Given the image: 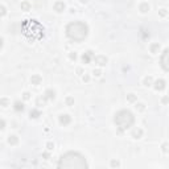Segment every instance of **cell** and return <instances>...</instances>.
Listing matches in <instances>:
<instances>
[{"label": "cell", "mask_w": 169, "mask_h": 169, "mask_svg": "<svg viewBox=\"0 0 169 169\" xmlns=\"http://www.w3.org/2000/svg\"><path fill=\"white\" fill-rule=\"evenodd\" d=\"M8 141H9V144H16L19 140H17V137H16V136H9Z\"/></svg>", "instance_id": "cell-13"}, {"label": "cell", "mask_w": 169, "mask_h": 169, "mask_svg": "<svg viewBox=\"0 0 169 169\" xmlns=\"http://www.w3.org/2000/svg\"><path fill=\"white\" fill-rule=\"evenodd\" d=\"M38 115H40V112H38V111H36V110L30 111V116H32V118H37Z\"/></svg>", "instance_id": "cell-16"}, {"label": "cell", "mask_w": 169, "mask_h": 169, "mask_svg": "<svg viewBox=\"0 0 169 169\" xmlns=\"http://www.w3.org/2000/svg\"><path fill=\"white\" fill-rule=\"evenodd\" d=\"M167 56H168V49H165L163 53V57H161V65H163L164 70H168V65H167Z\"/></svg>", "instance_id": "cell-5"}, {"label": "cell", "mask_w": 169, "mask_h": 169, "mask_svg": "<svg viewBox=\"0 0 169 169\" xmlns=\"http://www.w3.org/2000/svg\"><path fill=\"white\" fill-rule=\"evenodd\" d=\"M70 116H69V115H61L60 116V123L61 124H63V126H67L69 123H70Z\"/></svg>", "instance_id": "cell-6"}, {"label": "cell", "mask_w": 169, "mask_h": 169, "mask_svg": "<svg viewBox=\"0 0 169 169\" xmlns=\"http://www.w3.org/2000/svg\"><path fill=\"white\" fill-rule=\"evenodd\" d=\"M127 99H128L129 102H135V99H136V98H135V95H133V94H129L128 97H127Z\"/></svg>", "instance_id": "cell-18"}, {"label": "cell", "mask_w": 169, "mask_h": 169, "mask_svg": "<svg viewBox=\"0 0 169 169\" xmlns=\"http://www.w3.org/2000/svg\"><path fill=\"white\" fill-rule=\"evenodd\" d=\"M111 165H112V167H118L119 163H118V161H112V163H111Z\"/></svg>", "instance_id": "cell-24"}, {"label": "cell", "mask_w": 169, "mask_h": 169, "mask_svg": "<svg viewBox=\"0 0 169 169\" xmlns=\"http://www.w3.org/2000/svg\"><path fill=\"white\" fill-rule=\"evenodd\" d=\"M24 99H29V94H28V93L24 94Z\"/></svg>", "instance_id": "cell-27"}, {"label": "cell", "mask_w": 169, "mask_h": 169, "mask_svg": "<svg viewBox=\"0 0 169 169\" xmlns=\"http://www.w3.org/2000/svg\"><path fill=\"white\" fill-rule=\"evenodd\" d=\"M155 89H156V90H163V89H165V81H164V79L156 81V82H155Z\"/></svg>", "instance_id": "cell-7"}, {"label": "cell", "mask_w": 169, "mask_h": 169, "mask_svg": "<svg viewBox=\"0 0 169 169\" xmlns=\"http://www.w3.org/2000/svg\"><path fill=\"white\" fill-rule=\"evenodd\" d=\"M4 127H5V122L3 119H0V129H3Z\"/></svg>", "instance_id": "cell-22"}, {"label": "cell", "mask_w": 169, "mask_h": 169, "mask_svg": "<svg viewBox=\"0 0 169 169\" xmlns=\"http://www.w3.org/2000/svg\"><path fill=\"white\" fill-rule=\"evenodd\" d=\"M114 122L116 127L120 131H126V129L131 128L135 123V116L131 111L128 110H120L115 114V118H114Z\"/></svg>", "instance_id": "cell-3"}, {"label": "cell", "mask_w": 169, "mask_h": 169, "mask_svg": "<svg viewBox=\"0 0 169 169\" xmlns=\"http://www.w3.org/2000/svg\"><path fill=\"white\" fill-rule=\"evenodd\" d=\"M148 9H149L148 4H145V3H144V4H141V7H140V11H141V12H147Z\"/></svg>", "instance_id": "cell-14"}, {"label": "cell", "mask_w": 169, "mask_h": 169, "mask_svg": "<svg viewBox=\"0 0 169 169\" xmlns=\"http://www.w3.org/2000/svg\"><path fill=\"white\" fill-rule=\"evenodd\" d=\"M1 105H3V106L5 107L7 105H8V101H7V99H3V101H1Z\"/></svg>", "instance_id": "cell-23"}, {"label": "cell", "mask_w": 169, "mask_h": 169, "mask_svg": "<svg viewBox=\"0 0 169 169\" xmlns=\"http://www.w3.org/2000/svg\"><path fill=\"white\" fill-rule=\"evenodd\" d=\"M141 133H143V131H141V129H139V131H135V132H133V136H135V137H139V136H141Z\"/></svg>", "instance_id": "cell-20"}, {"label": "cell", "mask_w": 169, "mask_h": 169, "mask_svg": "<svg viewBox=\"0 0 169 169\" xmlns=\"http://www.w3.org/2000/svg\"><path fill=\"white\" fill-rule=\"evenodd\" d=\"M106 62H107V58H106V57H103V56L95 57V63L99 65V66H105Z\"/></svg>", "instance_id": "cell-4"}, {"label": "cell", "mask_w": 169, "mask_h": 169, "mask_svg": "<svg viewBox=\"0 0 169 169\" xmlns=\"http://www.w3.org/2000/svg\"><path fill=\"white\" fill-rule=\"evenodd\" d=\"M93 57V52H87V53H84V54L82 56V60H83V62H86V63H89L90 62V58Z\"/></svg>", "instance_id": "cell-9"}, {"label": "cell", "mask_w": 169, "mask_h": 169, "mask_svg": "<svg viewBox=\"0 0 169 169\" xmlns=\"http://www.w3.org/2000/svg\"><path fill=\"white\" fill-rule=\"evenodd\" d=\"M30 81H32V83H33V84H40L41 78H40V75H33Z\"/></svg>", "instance_id": "cell-10"}, {"label": "cell", "mask_w": 169, "mask_h": 169, "mask_svg": "<svg viewBox=\"0 0 169 169\" xmlns=\"http://www.w3.org/2000/svg\"><path fill=\"white\" fill-rule=\"evenodd\" d=\"M1 46H3V40L0 38V49H1Z\"/></svg>", "instance_id": "cell-29"}, {"label": "cell", "mask_w": 169, "mask_h": 169, "mask_svg": "<svg viewBox=\"0 0 169 169\" xmlns=\"http://www.w3.org/2000/svg\"><path fill=\"white\" fill-rule=\"evenodd\" d=\"M63 9H65V4L62 1H57L54 4V11L56 12H62Z\"/></svg>", "instance_id": "cell-8"}, {"label": "cell", "mask_w": 169, "mask_h": 169, "mask_svg": "<svg viewBox=\"0 0 169 169\" xmlns=\"http://www.w3.org/2000/svg\"><path fill=\"white\" fill-rule=\"evenodd\" d=\"M157 49H159V44H153L152 45V48H151V50H152V53H155Z\"/></svg>", "instance_id": "cell-19"}, {"label": "cell", "mask_w": 169, "mask_h": 169, "mask_svg": "<svg viewBox=\"0 0 169 169\" xmlns=\"http://www.w3.org/2000/svg\"><path fill=\"white\" fill-rule=\"evenodd\" d=\"M70 58L75 60V58H77V54H75V53H73V54H70Z\"/></svg>", "instance_id": "cell-26"}, {"label": "cell", "mask_w": 169, "mask_h": 169, "mask_svg": "<svg viewBox=\"0 0 169 169\" xmlns=\"http://www.w3.org/2000/svg\"><path fill=\"white\" fill-rule=\"evenodd\" d=\"M29 7H30V5H29V3H26V1H24V3L21 4V8L24 9V11H28V9H29Z\"/></svg>", "instance_id": "cell-15"}, {"label": "cell", "mask_w": 169, "mask_h": 169, "mask_svg": "<svg viewBox=\"0 0 169 169\" xmlns=\"http://www.w3.org/2000/svg\"><path fill=\"white\" fill-rule=\"evenodd\" d=\"M15 108H16V111H22V110H24V106H22V103L16 102V103H15Z\"/></svg>", "instance_id": "cell-11"}, {"label": "cell", "mask_w": 169, "mask_h": 169, "mask_svg": "<svg viewBox=\"0 0 169 169\" xmlns=\"http://www.w3.org/2000/svg\"><path fill=\"white\" fill-rule=\"evenodd\" d=\"M66 102H67V105H71V103H73V99H71V98H67Z\"/></svg>", "instance_id": "cell-25"}, {"label": "cell", "mask_w": 169, "mask_h": 169, "mask_svg": "<svg viewBox=\"0 0 169 169\" xmlns=\"http://www.w3.org/2000/svg\"><path fill=\"white\" fill-rule=\"evenodd\" d=\"M7 13V11H5V8L3 5H0V16H4V15Z\"/></svg>", "instance_id": "cell-17"}, {"label": "cell", "mask_w": 169, "mask_h": 169, "mask_svg": "<svg viewBox=\"0 0 169 169\" xmlns=\"http://www.w3.org/2000/svg\"><path fill=\"white\" fill-rule=\"evenodd\" d=\"M81 1H82V3H87L89 0H81Z\"/></svg>", "instance_id": "cell-30"}, {"label": "cell", "mask_w": 169, "mask_h": 169, "mask_svg": "<svg viewBox=\"0 0 169 169\" xmlns=\"http://www.w3.org/2000/svg\"><path fill=\"white\" fill-rule=\"evenodd\" d=\"M144 82H145V84H147V86H149V84L152 83V78H151V77H148V78H145Z\"/></svg>", "instance_id": "cell-21"}, {"label": "cell", "mask_w": 169, "mask_h": 169, "mask_svg": "<svg viewBox=\"0 0 169 169\" xmlns=\"http://www.w3.org/2000/svg\"><path fill=\"white\" fill-rule=\"evenodd\" d=\"M66 34L70 40L75 42H81L89 34V26L83 21H73L66 26Z\"/></svg>", "instance_id": "cell-2"}, {"label": "cell", "mask_w": 169, "mask_h": 169, "mask_svg": "<svg viewBox=\"0 0 169 169\" xmlns=\"http://www.w3.org/2000/svg\"><path fill=\"white\" fill-rule=\"evenodd\" d=\"M46 98H48V99H53V98H54V91L48 90V91H46Z\"/></svg>", "instance_id": "cell-12"}, {"label": "cell", "mask_w": 169, "mask_h": 169, "mask_svg": "<svg viewBox=\"0 0 169 169\" xmlns=\"http://www.w3.org/2000/svg\"><path fill=\"white\" fill-rule=\"evenodd\" d=\"M58 168H87L89 164H87L86 159L82 153L75 152V151H69L66 153H63L61 156V159L58 161Z\"/></svg>", "instance_id": "cell-1"}, {"label": "cell", "mask_w": 169, "mask_h": 169, "mask_svg": "<svg viewBox=\"0 0 169 169\" xmlns=\"http://www.w3.org/2000/svg\"><path fill=\"white\" fill-rule=\"evenodd\" d=\"M94 74H95V75H99V74H101V71L97 70V71H94Z\"/></svg>", "instance_id": "cell-28"}]
</instances>
